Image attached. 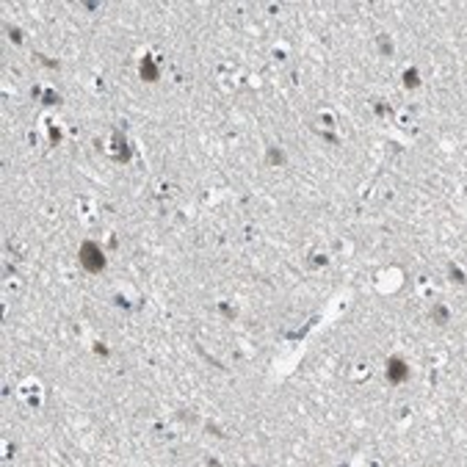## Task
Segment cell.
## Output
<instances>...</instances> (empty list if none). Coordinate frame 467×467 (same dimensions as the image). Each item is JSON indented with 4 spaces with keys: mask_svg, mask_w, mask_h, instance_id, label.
Returning <instances> with one entry per match:
<instances>
[{
    "mask_svg": "<svg viewBox=\"0 0 467 467\" xmlns=\"http://www.w3.org/2000/svg\"><path fill=\"white\" fill-rule=\"evenodd\" d=\"M81 263L89 268V271H100V268L105 266V257L94 243H83L81 246Z\"/></svg>",
    "mask_w": 467,
    "mask_h": 467,
    "instance_id": "obj_1",
    "label": "cell"
},
{
    "mask_svg": "<svg viewBox=\"0 0 467 467\" xmlns=\"http://www.w3.org/2000/svg\"><path fill=\"white\" fill-rule=\"evenodd\" d=\"M387 376H390V381H404L406 379V365L401 362V359H390V362H387Z\"/></svg>",
    "mask_w": 467,
    "mask_h": 467,
    "instance_id": "obj_2",
    "label": "cell"
},
{
    "mask_svg": "<svg viewBox=\"0 0 467 467\" xmlns=\"http://www.w3.org/2000/svg\"><path fill=\"white\" fill-rule=\"evenodd\" d=\"M141 77L144 81H158V69H155V64L149 61V58L141 64Z\"/></svg>",
    "mask_w": 467,
    "mask_h": 467,
    "instance_id": "obj_3",
    "label": "cell"
},
{
    "mask_svg": "<svg viewBox=\"0 0 467 467\" xmlns=\"http://www.w3.org/2000/svg\"><path fill=\"white\" fill-rule=\"evenodd\" d=\"M406 83H409V86H415V83H418V75H415V72H406Z\"/></svg>",
    "mask_w": 467,
    "mask_h": 467,
    "instance_id": "obj_4",
    "label": "cell"
}]
</instances>
